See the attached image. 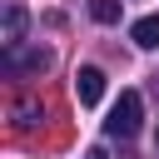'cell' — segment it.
Instances as JSON below:
<instances>
[{"label": "cell", "instance_id": "6da1fadb", "mask_svg": "<svg viewBox=\"0 0 159 159\" xmlns=\"http://www.w3.org/2000/svg\"><path fill=\"white\" fill-rule=\"evenodd\" d=\"M139 119H144V99H139V89H124L119 104H114L109 119H104V134H114V139H134V134H139Z\"/></svg>", "mask_w": 159, "mask_h": 159}, {"label": "cell", "instance_id": "7a4b0ae2", "mask_svg": "<svg viewBox=\"0 0 159 159\" xmlns=\"http://www.w3.org/2000/svg\"><path fill=\"white\" fill-rule=\"evenodd\" d=\"M99 94H104V70L80 65V75H75V99L89 109V104H99Z\"/></svg>", "mask_w": 159, "mask_h": 159}, {"label": "cell", "instance_id": "3957f363", "mask_svg": "<svg viewBox=\"0 0 159 159\" xmlns=\"http://www.w3.org/2000/svg\"><path fill=\"white\" fill-rule=\"evenodd\" d=\"M25 25H30V15H25V5H5V30H0V40H5V50H20V40H25Z\"/></svg>", "mask_w": 159, "mask_h": 159}, {"label": "cell", "instance_id": "277c9868", "mask_svg": "<svg viewBox=\"0 0 159 159\" xmlns=\"http://www.w3.org/2000/svg\"><path fill=\"white\" fill-rule=\"evenodd\" d=\"M134 45H144V50H159V15H144V20H134Z\"/></svg>", "mask_w": 159, "mask_h": 159}, {"label": "cell", "instance_id": "5b68a950", "mask_svg": "<svg viewBox=\"0 0 159 159\" xmlns=\"http://www.w3.org/2000/svg\"><path fill=\"white\" fill-rule=\"evenodd\" d=\"M45 65H50V50H30V55L10 50V70H45Z\"/></svg>", "mask_w": 159, "mask_h": 159}, {"label": "cell", "instance_id": "8992f818", "mask_svg": "<svg viewBox=\"0 0 159 159\" xmlns=\"http://www.w3.org/2000/svg\"><path fill=\"white\" fill-rule=\"evenodd\" d=\"M89 15H94L99 25H114V20H119V0H89Z\"/></svg>", "mask_w": 159, "mask_h": 159}, {"label": "cell", "instance_id": "52a82bcc", "mask_svg": "<svg viewBox=\"0 0 159 159\" xmlns=\"http://www.w3.org/2000/svg\"><path fill=\"white\" fill-rule=\"evenodd\" d=\"M35 114H40V104H35V99H20V104H15V124H20V129H30V124H35Z\"/></svg>", "mask_w": 159, "mask_h": 159}, {"label": "cell", "instance_id": "ba28073f", "mask_svg": "<svg viewBox=\"0 0 159 159\" xmlns=\"http://www.w3.org/2000/svg\"><path fill=\"white\" fill-rule=\"evenodd\" d=\"M84 159H109V154H104V149H99V144H94V149H89V154H84Z\"/></svg>", "mask_w": 159, "mask_h": 159}]
</instances>
